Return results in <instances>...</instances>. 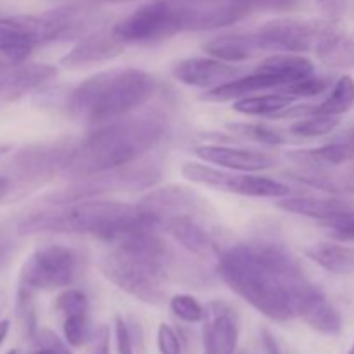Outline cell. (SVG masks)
Masks as SVG:
<instances>
[{"mask_svg":"<svg viewBox=\"0 0 354 354\" xmlns=\"http://www.w3.org/2000/svg\"><path fill=\"white\" fill-rule=\"evenodd\" d=\"M354 107V78L349 75L341 76L328 95L318 106L289 107L277 118H304L308 114H325V116H342Z\"/></svg>","mask_w":354,"mask_h":354,"instance_id":"obj_22","label":"cell"},{"mask_svg":"<svg viewBox=\"0 0 354 354\" xmlns=\"http://www.w3.org/2000/svg\"><path fill=\"white\" fill-rule=\"evenodd\" d=\"M272 88H280V83L270 76L254 71L251 75L237 76L232 82L216 86V88L207 90L203 95V100L206 102H232L234 100L235 102L239 99Z\"/></svg>","mask_w":354,"mask_h":354,"instance_id":"obj_24","label":"cell"},{"mask_svg":"<svg viewBox=\"0 0 354 354\" xmlns=\"http://www.w3.org/2000/svg\"><path fill=\"white\" fill-rule=\"evenodd\" d=\"M137 206L159 230L169 218L182 216V214L207 216V201H204L194 190L180 185H166L162 189L151 190L140 197Z\"/></svg>","mask_w":354,"mask_h":354,"instance_id":"obj_11","label":"cell"},{"mask_svg":"<svg viewBox=\"0 0 354 354\" xmlns=\"http://www.w3.org/2000/svg\"><path fill=\"white\" fill-rule=\"evenodd\" d=\"M176 10L183 31L216 30L251 12L242 0H166Z\"/></svg>","mask_w":354,"mask_h":354,"instance_id":"obj_10","label":"cell"},{"mask_svg":"<svg viewBox=\"0 0 354 354\" xmlns=\"http://www.w3.org/2000/svg\"><path fill=\"white\" fill-rule=\"evenodd\" d=\"M23 61H24L23 55H19V54H16V52L9 50V48L0 47V75H2L6 69H9L10 66L19 64V62H23Z\"/></svg>","mask_w":354,"mask_h":354,"instance_id":"obj_40","label":"cell"},{"mask_svg":"<svg viewBox=\"0 0 354 354\" xmlns=\"http://www.w3.org/2000/svg\"><path fill=\"white\" fill-rule=\"evenodd\" d=\"M304 254L322 266L327 272L335 275H348L354 273V248L334 242H317L304 249Z\"/></svg>","mask_w":354,"mask_h":354,"instance_id":"obj_26","label":"cell"},{"mask_svg":"<svg viewBox=\"0 0 354 354\" xmlns=\"http://www.w3.org/2000/svg\"><path fill=\"white\" fill-rule=\"evenodd\" d=\"M38 351L35 354H73L71 349L68 348V342L61 341L54 332L41 330L37 334Z\"/></svg>","mask_w":354,"mask_h":354,"instance_id":"obj_36","label":"cell"},{"mask_svg":"<svg viewBox=\"0 0 354 354\" xmlns=\"http://www.w3.org/2000/svg\"><path fill=\"white\" fill-rule=\"evenodd\" d=\"M328 88H330V78H327V76L311 75L308 76V78L299 80V82L290 83V85L282 86V88L277 90L294 97V99H306V97L322 95V93L327 92Z\"/></svg>","mask_w":354,"mask_h":354,"instance_id":"obj_32","label":"cell"},{"mask_svg":"<svg viewBox=\"0 0 354 354\" xmlns=\"http://www.w3.org/2000/svg\"><path fill=\"white\" fill-rule=\"evenodd\" d=\"M204 218L206 216H197V214L169 218L162 223L161 230L171 235L182 248L199 258H211V256L218 258L225 245H221L216 235L206 227Z\"/></svg>","mask_w":354,"mask_h":354,"instance_id":"obj_16","label":"cell"},{"mask_svg":"<svg viewBox=\"0 0 354 354\" xmlns=\"http://www.w3.org/2000/svg\"><path fill=\"white\" fill-rule=\"evenodd\" d=\"M158 349L159 354H182V344L169 325L161 324L158 328Z\"/></svg>","mask_w":354,"mask_h":354,"instance_id":"obj_37","label":"cell"},{"mask_svg":"<svg viewBox=\"0 0 354 354\" xmlns=\"http://www.w3.org/2000/svg\"><path fill=\"white\" fill-rule=\"evenodd\" d=\"M242 75V69L216 57H189L173 68V76L180 83L196 88H216Z\"/></svg>","mask_w":354,"mask_h":354,"instance_id":"obj_15","label":"cell"},{"mask_svg":"<svg viewBox=\"0 0 354 354\" xmlns=\"http://www.w3.org/2000/svg\"><path fill=\"white\" fill-rule=\"evenodd\" d=\"M9 185H10L9 178H7V176H0V199H2V197L7 194Z\"/></svg>","mask_w":354,"mask_h":354,"instance_id":"obj_43","label":"cell"},{"mask_svg":"<svg viewBox=\"0 0 354 354\" xmlns=\"http://www.w3.org/2000/svg\"><path fill=\"white\" fill-rule=\"evenodd\" d=\"M169 310L173 311L176 318L187 322V324H199V322L204 320V315H206L203 304L194 296H189V294L173 296L171 301H169Z\"/></svg>","mask_w":354,"mask_h":354,"instance_id":"obj_33","label":"cell"},{"mask_svg":"<svg viewBox=\"0 0 354 354\" xmlns=\"http://www.w3.org/2000/svg\"><path fill=\"white\" fill-rule=\"evenodd\" d=\"M348 140H349V142H353V144H354V130H353V133L349 135V138H348Z\"/></svg>","mask_w":354,"mask_h":354,"instance_id":"obj_44","label":"cell"},{"mask_svg":"<svg viewBox=\"0 0 354 354\" xmlns=\"http://www.w3.org/2000/svg\"><path fill=\"white\" fill-rule=\"evenodd\" d=\"M263 346H265L266 354H280L275 337L268 330H263Z\"/></svg>","mask_w":354,"mask_h":354,"instance_id":"obj_41","label":"cell"},{"mask_svg":"<svg viewBox=\"0 0 354 354\" xmlns=\"http://www.w3.org/2000/svg\"><path fill=\"white\" fill-rule=\"evenodd\" d=\"M109 342H111V332L109 327L102 325L93 332L92 337V351L90 354H109Z\"/></svg>","mask_w":354,"mask_h":354,"instance_id":"obj_39","label":"cell"},{"mask_svg":"<svg viewBox=\"0 0 354 354\" xmlns=\"http://www.w3.org/2000/svg\"><path fill=\"white\" fill-rule=\"evenodd\" d=\"M9 328H10V324L7 320L0 322V346H2V342L6 341L7 334H9Z\"/></svg>","mask_w":354,"mask_h":354,"instance_id":"obj_42","label":"cell"},{"mask_svg":"<svg viewBox=\"0 0 354 354\" xmlns=\"http://www.w3.org/2000/svg\"><path fill=\"white\" fill-rule=\"evenodd\" d=\"M64 339L71 348H82L86 342L92 341L93 330L90 327L88 315H75V317H66L62 324Z\"/></svg>","mask_w":354,"mask_h":354,"instance_id":"obj_31","label":"cell"},{"mask_svg":"<svg viewBox=\"0 0 354 354\" xmlns=\"http://www.w3.org/2000/svg\"><path fill=\"white\" fill-rule=\"evenodd\" d=\"M277 206L280 209L292 214H301V216L317 218V220L328 221L346 211L353 209L351 204L335 197H283L279 199Z\"/></svg>","mask_w":354,"mask_h":354,"instance_id":"obj_25","label":"cell"},{"mask_svg":"<svg viewBox=\"0 0 354 354\" xmlns=\"http://www.w3.org/2000/svg\"><path fill=\"white\" fill-rule=\"evenodd\" d=\"M196 156L204 162L241 173H258L277 165V158L270 152L256 149L230 147V145L206 144L196 149Z\"/></svg>","mask_w":354,"mask_h":354,"instance_id":"obj_14","label":"cell"},{"mask_svg":"<svg viewBox=\"0 0 354 354\" xmlns=\"http://www.w3.org/2000/svg\"><path fill=\"white\" fill-rule=\"evenodd\" d=\"M55 310L66 317L88 315V297L80 289H66L55 299Z\"/></svg>","mask_w":354,"mask_h":354,"instance_id":"obj_34","label":"cell"},{"mask_svg":"<svg viewBox=\"0 0 354 354\" xmlns=\"http://www.w3.org/2000/svg\"><path fill=\"white\" fill-rule=\"evenodd\" d=\"M156 86L154 76L142 69H107L73 88L66 107L80 123L100 127L142 109L154 95Z\"/></svg>","mask_w":354,"mask_h":354,"instance_id":"obj_3","label":"cell"},{"mask_svg":"<svg viewBox=\"0 0 354 354\" xmlns=\"http://www.w3.org/2000/svg\"><path fill=\"white\" fill-rule=\"evenodd\" d=\"M252 175L254 173H241L218 168L209 162H206V165L204 162H185L182 166V176L189 182L245 197L251 196Z\"/></svg>","mask_w":354,"mask_h":354,"instance_id":"obj_17","label":"cell"},{"mask_svg":"<svg viewBox=\"0 0 354 354\" xmlns=\"http://www.w3.org/2000/svg\"><path fill=\"white\" fill-rule=\"evenodd\" d=\"M113 31L124 45H151L183 30L178 14L166 0H152L114 24Z\"/></svg>","mask_w":354,"mask_h":354,"instance_id":"obj_9","label":"cell"},{"mask_svg":"<svg viewBox=\"0 0 354 354\" xmlns=\"http://www.w3.org/2000/svg\"><path fill=\"white\" fill-rule=\"evenodd\" d=\"M203 344L204 354H235L239 342V320L235 311L221 301L206 306Z\"/></svg>","mask_w":354,"mask_h":354,"instance_id":"obj_12","label":"cell"},{"mask_svg":"<svg viewBox=\"0 0 354 354\" xmlns=\"http://www.w3.org/2000/svg\"><path fill=\"white\" fill-rule=\"evenodd\" d=\"M348 354H354V342H353V346H351V349H349V353Z\"/></svg>","mask_w":354,"mask_h":354,"instance_id":"obj_45","label":"cell"},{"mask_svg":"<svg viewBox=\"0 0 354 354\" xmlns=\"http://www.w3.org/2000/svg\"><path fill=\"white\" fill-rule=\"evenodd\" d=\"M86 258L80 249L50 244L37 249L21 268V287L57 290L71 287L83 275Z\"/></svg>","mask_w":354,"mask_h":354,"instance_id":"obj_6","label":"cell"},{"mask_svg":"<svg viewBox=\"0 0 354 354\" xmlns=\"http://www.w3.org/2000/svg\"><path fill=\"white\" fill-rule=\"evenodd\" d=\"M52 64H14L0 75V100H16L55 78Z\"/></svg>","mask_w":354,"mask_h":354,"instance_id":"obj_20","label":"cell"},{"mask_svg":"<svg viewBox=\"0 0 354 354\" xmlns=\"http://www.w3.org/2000/svg\"><path fill=\"white\" fill-rule=\"evenodd\" d=\"M339 118L325 116V114H308L304 118H297L294 124H290L289 131L296 137L315 138L324 137V135L332 133L337 128Z\"/></svg>","mask_w":354,"mask_h":354,"instance_id":"obj_29","label":"cell"},{"mask_svg":"<svg viewBox=\"0 0 354 354\" xmlns=\"http://www.w3.org/2000/svg\"><path fill=\"white\" fill-rule=\"evenodd\" d=\"M221 280L273 322L292 320V299L308 282L299 263L275 242L228 244L218 254Z\"/></svg>","mask_w":354,"mask_h":354,"instance_id":"obj_1","label":"cell"},{"mask_svg":"<svg viewBox=\"0 0 354 354\" xmlns=\"http://www.w3.org/2000/svg\"><path fill=\"white\" fill-rule=\"evenodd\" d=\"M7 354H17V351H16V349H12V351H9Z\"/></svg>","mask_w":354,"mask_h":354,"instance_id":"obj_46","label":"cell"},{"mask_svg":"<svg viewBox=\"0 0 354 354\" xmlns=\"http://www.w3.org/2000/svg\"><path fill=\"white\" fill-rule=\"evenodd\" d=\"M99 268L111 283L140 303L151 306L165 303V282L169 273L152 259L113 248L100 258Z\"/></svg>","mask_w":354,"mask_h":354,"instance_id":"obj_5","label":"cell"},{"mask_svg":"<svg viewBox=\"0 0 354 354\" xmlns=\"http://www.w3.org/2000/svg\"><path fill=\"white\" fill-rule=\"evenodd\" d=\"M161 178V169L151 162H131L121 168L109 169V171L95 173V175L75 178V182L66 189L57 190L48 196L52 204H68L75 201L93 199L107 192L118 190H142L154 187Z\"/></svg>","mask_w":354,"mask_h":354,"instance_id":"obj_7","label":"cell"},{"mask_svg":"<svg viewBox=\"0 0 354 354\" xmlns=\"http://www.w3.org/2000/svg\"><path fill=\"white\" fill-rule=\"evenodd\" d=\"M57 206L24 218L19 223V234H83L114 244L140 227L158 228L137 204L85 199Z\"/></svg>","mask_w":354,"mask_h":354,"instance_id":"obj_4","label":"cell"},{"mask_svg":"<svg viewBox=\"0 0 354 354\" xmlns=\"http://www.w3.org/2000/svg\"><path fill=\"white\" fill-rule=\"evenodd\" d=\"M294 315L303 318L315 332L324 335H339L342 330V320L334 304L327 299L324 290L313 282L308 283L296 297H294Z\"/></svg>","mask_w":354,"mask_h":354,"instance_id":"obj_13","label":"cell"},{"mask_svg":"<svg viewBox=\"0 0 354 354\" xmlns=\"http://www.w3.org/2000/svg\"><path fill=\"white\" fill-rule=\"evenodd\" d=\"M168 124L166 113L149 107L95 127L75 144L62 173L75 180L131 165L165 138Z\"/></svg>","mask_w":354,"mask_h":354,"instance_id":"obj_2","label":"cell"},{"mask_svg":"<svg viewBox=\"0 0 354 354\" xmlns=\"http://www.w3.org/2000/svg\"><path fill=\"white\" fill-rule=\"evenodd\" d=\"M239 354H248V353H239Z\"/></svg>","mask_w":354,"mask_h":354,"instance_id":"obj_47","label":"cell"},{"mask_svg":"<svg viewBox=\"0 0 354 354\" xmlns=\"http://www.w3.org/2000/svg\"><path fill=\"white\" fill-rule=\"evenodd\" d=\"M116 348L118 354H133L130 330H128L127 322L121 317L116 318Z\"/></svg>","mask_w":354,"mask_h":354,"instance_id":"obj_38","label":"cell"},{"mask_svg":"<svg viewBox=\"0 0 354 354\" xmlns=\"http://www.w3.org/2000/svg\"><path fill=\"white\" fill-rule=\"evenodd\" d=\"M232 131H237L239 135L251 140L259 142L265 145H283L289 142V138L282 131L261 123H242V124H230Z\"/></svg>","mask_w":354,"mask_h":354,"instance_id":"obj_30","label":"cell"},{"mask_svg":"<svg viewBox=\"0 0 354 354\" xmlns=\"http://www.w3.org/2000/svg\"><path fill=\"white\" fill-rule=\"evenodd\" d=\"M75 144H54L50 147L28 149L21 152L14 161V168L21 178L38 180L50 176L54 173H62Z\"/></svg>","mask_w":354,"mask_h":354,"instance_id":"obj_18","label":"cell"},{"mask_svg":"<svg viewBox=\"0 0 354 354\" xmlns=\"http://www.w3.org/2000/svg\"><path fill=\"white\" fill-rule=\"evenodd\" d=\"M337 31L334 24L318 19L280 17L256 30L265 52H318L322 45Z\"/></svg>","mask_w":354,"mask_h":354,"instance_id":"obj_8","label":"cell"},{"mask_svg":"<svg viewBox=\"0 0 354 354\" xmlns=\"http://www.w3.org/2000/svg\"><path fill=\"white\" fill-rule=\"evenodd\" d=\"M294 97L277 90L275 93H254L234 102V111L248 116H279L289 109L294 102Z\"/></svg>","mask_w":354,"mask_h":354,"instance_id":"obj_27","label":"cell"},{"mask_svg":"<svg viewBox=\"0 0 354 354\" xmlns=\"http://www.w3.org/2000/svg\"><path fill=\"white\" fill-rule=\"evenodd\" d=\"M203 50L211 57L221 59V61L232 62V64L249 61L265 52L256 31L220 35V37H214L203 44Z\"/></svg>","mask_w":354,"mask_h":354,"instance_id":"obj_21","label":"cell"},{"mask_svg":"<svg viewBox=\"0 0 354 354\" xmlns=\"http://www.w3.org/2000/svg\"><path fill=\"white\" fill-rule=\"evenodd\" d=\"M124 47L127 45L114 35L113 28L93 31L92 35L80 40L61 59V64L68 66V68H80V66L106 62L118 57L124 50Z\"/></svg>","mask_w":354,"mask_h":354,"instance_id":"obj_19","label":"cell"},{"mask_svg":"<svg viewBox=\"0 0 354 354\" xmlns=\"http://www.w3.org/2000/svg\"><path fill=\"white\" fill-rule=\"evenodd\" d=\"M254 71L277 80L282 86L296 83L299 80L315 75V64L304 54H292V52H277L268 55L259 62Z\"/></svg>","mask_w":354,"mask_h":354,"instance_id":"obj_23","label":"cell"},{"mask_svg":"<svg viewBox=\"0 0 354 354\" xmlns=\"http://www.w3.org/2000/svg\"><path fill=\"white\" fill-rule=\"evenodd\" d=\"M327 228L330 230V235L337 241H354V209L346 211L332 220L325 221Z\"/></svg>","mask_w":354,"mask_h":354,"instance_id":"obj_35","label":"cell"},{"mask_svg":"<svg viewBox=\"0 0 354 354\" xmlns=\"http://www.w3.org/2000/svg\"><path fill=\"white\" fill-rule=\"evenodd\" d=\"M318 57L334 68H354V37L335 31L317 52Z\"/></svg>","mask_w":354,"mask_h":354,"instance_id":"obj_28","label":"cell"}]
</instances>
